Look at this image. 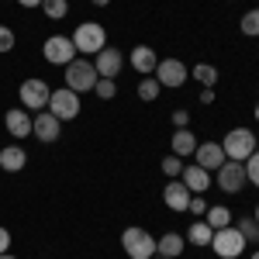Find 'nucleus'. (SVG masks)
Masks as SVG:
<instances>
[{
    "mask_svg": "<svg viewBox=\"0 0 259 259\" xmlns=\"http://www.w3.org/2000/svg\"><path fill=\"white\" fill-rule=\"evenodd\" d=\"M221 149H225V159L245 162L259 149V142H256V135H252L249 128H232V132L221 139Z\"/></svg>",
    "mask_w": 259,
    "mask_h": 259,
    "instance_id": "nucleus-3",
    "label": "nucleus"
},
{
    "mask_svg": "<svg viewBox=\"0 0 259 259\" xmlns=\"http://www.w3.org/2000/svg\"><path fill=\"white\" fill-rule=\"evenodd\" d=\"M21 104H24V111H31V114H38L49 107V97H52V90H49V83L45 80H24L18 90Z\"/></svg>",
    "mask_w": 259,
    "mask_h": 259,
    "instance_id": "nucleus-7",
    "label": "nucleus"
},
{
    "mask_svg": "<svg viewBox=\"0 0 259 259\" xmlns=\"http://www.w3.org/2000/svg\"><path fill=\"white\" fill-rule=\"evenodd\" d=\"M187 211H194V214H204V211H207V200L200 197V194H194V197H190V207H187Z\"/></svg>",
    "mask_w": 259,
    "mask_h": 259,
    "instance_id": "nucleus-32",
    "label": "nucleus"
},
{
    "mask_svg": "<svg viewBox=\"0 0 259 259\" xmlns=\"http://www.w3.org/2000/svg\"><path fill=\"white\" fill-rule=\"evenodd\" d=\"M80 94H73L69 87H62V90H52V97H49V107L45 111H52L59 121H73L80 118Z\"/></svg>",
    "mask_w": 259,
    "mask_h": 259,
    "instance_id": "nucleus-6",
    "label": "nucleus"
},
{
    "mask_svg": "<svg viewBox=\"0 0 259 259\" xmlns=\"http://www.w3.org/2000/svg\"><path fill=\"white\" fill-rule=\"evenodd\" d=\"M173 124H177V128H187V124H190V114H187L183 107H180V111H173Z\"/></svg>",
    "mask_w": 259,
    "mask_h": 259,
    "instance_id": "nucleus-33",
    "label": "nucleus"
},
{
    "mask_svg": "<svg viewBox=\"0 0 259 259\" xmlns=\"http://www.w3.org/2000/svg\"><path fill=\"white\" fill-rule=\"evenodd\" d=\"M41 11H45V18L59 21V18H66V11H69V0H41Z\"/></svg>",
    "mask_w": 259,
    "mask_h": 259,
    "instance_id": "nucleus-26",
    "label": "nucleus"
},
{
    "mask_svg": "<svg viewBox=\"0 0 259 259\" xmlns=\"http://www.w3.org/2000/svg\"><path fill=\"white\" fill-rule=\"evenodd\" d=\"M194 159H197V166H204L211 173V169H218L221 162H225V149H221V142H197Z\"/></svg>",
    "mask_w": 259,
    "mask_h": 259,
    "instance_id": "nucleus-15",
    "label": "nucleus"
},
{
    "mask_svg": "<svg viewBox=\"0 0 259 259\" xmlns=\"http://www.w3.org/2000/svg\"><path fill=\"white\" fill-rule=\"evenodd\" d=\"M249 259H259V252H252V256H249Z\"/></svg>",
    "mask_w": 259,
    "mask_h": 259,
    "instance_id": "nucleus-40",
    "label": "nucleus"
},
{
    "mask_svg": "<svg viewBox=\"0 0 259 259\" xmlns=\"http://www.w3.org/2000/svg\"><path fill=\"white\" fill-rule=\"evenodd\" d=\"M242 166H245V180H249L252 187H259V149H256V152H252L245 162H242Z\"/></svg>",
    "mask_w": 259,
    "mask_h": 259,
    "instance_id": "nucleus-28",
    "label": "nucleus"
},
{
    "mask_svg": "<svg viewBox=\"0 0 259 259\" xmlns=\"http://www.w3.org/2000/svg\"><path fill=\"white\" fill-rule=\"evenodd\" d=\"M7 249H11V232H7V228L0 225V256H4Z\"/></svg>",
    "mask_w": 259,
    "mask_h": 259,
    "instance_id": "nucleus-34",
    "label": "nucleus"
},
{
    "mask_svg": "<svg viewBox=\"0 0 259 259\" xmlns=\"http://www.w3.org/2000/svg\"><path fill=\"white\" fill-rule=\"evenodd\" d=\"M256 121H259V104H256Z\"/></svg>",
    "mask_w": 259,
    "mask_h": 259,
    "instance_id": "nucleus-41",
    "label": "nucleus"
},
{
    "mask_svg": "<svg viewBox=\"0 0 259 259\" xmlns=\"http://www.w3.org/2000/svg\"><path fill=\"white\" fill-rule=\"evenodd\" d=\"M256 142H259V139H256Z\"/></svg>",
    "mask_w": 259,
    "mask_h": 259,
    "instance_id": "nucleus-44",
    "label": "nucleus"
},
{
    "mask_svg": "<svg viewBox=\"0 0 259 259\" xmlns=\"http://www.w3.org/2000/svg\"><path fill=\"white\" fill-rule=\"evenodd\" d=\"M169 145H173V156H180V159H183V156H194V149H197V135H194L190 128H177Z\"/></svg>",
    "mask_w": 259,
    "mask_h": 259,
    "instance_id": "nucleus-20",
    "label": "nucleus"
},
{
    "mask_svg": "<svg viewBox=\"0 0 259 259\" xmlns=\"http://www.w3.org/2000/svg\"><path fill=\"white\" fill-rule=\"evenodd\" d=\"M41 56H45V62H52V66H69V62L76 59V45H73V38H66V35H52V38H45V45H41Z\"/></svg>",
    "mask_w": 259,
    "mask_h": 259,
    "instance_id": "nucleus-8",
    "label": "nucleus"
},
{
    "mask_svg": "<svg viewBox=\"0 0 259 259\" xmlns=\"http://www.w3.org/2000/svg\"><path fill=\"white\" fill-rule=\"evenodd\" d=\"M69 38L76 45V56H97L100 49L107 45V31H104V24H97V21H83Z\"/></svg>",
    "mask_w": 259,
    "mask_h": 259,
    "instance_id": "nucleus-2",
    "label": "nucleus"
},
{
    "mask_svg": "<svg viewBox=\"0 0 259 259\" xmlns=\"http://www.w3.org/2000/svg\"><path fill=\"white\" fill-rule=\"evenodd\" d=\"M0 259H18V256H11V252H4V256H0Z\"/></svg>",
    "mask_w": 259,
    "mask_h": 259,
    "instance_id": "nucleus-38",
    "label": "nucleus"
},
{
    "mask_svg": "<svg viewBox=\"0 0 259 259\" xmlns=\"http://www.w3.org/2000/svg\"><path fill=\"white\" fill-rule=\"evenodd\" d=\"M31 135L38 142H45V145H52L62 135V121L52 111H38V114H31Z\"/></svg>",
    "mask_w": 259,
    "mask_h": 259,
    "instance_id": "nucleus-10",
    "label": "nucleus"
},
{
    "mask_svg": "<svg viewBox=\"0 0 259 259\" xmlns=\"http://www.w3.org/2000/svg\"><path fill=\"white\" fill-rule=\"evenodd\" d=\"M121 249H124L128 259H152L156 256V239H152L145 228L132 225V228L121 232Z\"/></svg>",
    "mask_w": 259,
    "mask_h": 259,
    "instance_id": "nucleus-4",
    "label": "nucleus"
},
{
    "mask_svg": "<svg viewBox=\"0 0 259 259\" xmlns=\"http://www.w3.org/2000/svg\"><path fill=\"white\" fill-rule=\"evenodd\" d=\"M180 180H183V187H187L190 194H204V190H211V173H207L204 166H197V162H183Z\"/></svg>",
    "mask_w": 259,
    "mask_h": 259,
    "instance_id": "nucleus-13",
    "label": "nucleus"
},
{
    "mask_svg": "<svg viewBox=\"0 0 259 259\" xmlns=\"http://www.w3.org/2000/svg\"><path fill=\"white\" fill-rule=\"evenodd\" d=\"M211 249H214L221 259H239L242 252H245V239H242V232L235 225H228V228H218V232H214Z\"/></svg>",
    "mask_w": 259,
    "mask_h": 259,
    "instance_id": "nucleus-5",
    "label": "nucleus"
},
{
    "mask_svg": "<svg viewBox=\"0 0 259 259\" xmlns=\"http://www.w3.org/2000/svg\"><path fill=\"white\" fill-rule=\"evenodd\" d=\"M204 221H207L214 232H218V228H228V225H232V211L221 207V204L218 207H207V211H204Z\"/></svg>",
    "mask_w": 259,
    "mask_h": 259,
    "instance_id": "nucleus-22",
    "label": "nucleus"
},
{
    "mask_svg": "<svg viewBox=\"0 0 259 259\" xmlns=\"http://www.w3.org/2000/svg\"><path fill=\"white\" fill-rule=\"evenodd\" d=\"M94 4H97V7H107V4H111V0H94Z\"/></svg>",
    "mask_w": 259,
    "mask_h": 259,
    "instance_id": "nucleus-37",
    "label": "nucleus"
},
{
    "mask_svg": "<svg viewBox=\"0 0 259 259\" xmlns=\"http://www.w3.org/2000/svg\"><path fill=\"white\" fill-rule=\"evenodd\" d=\"M156 80H159V87H169V90H177V87H183L187 83V76H190V69L183 66L180 59H159V66H156V73H152Z\"/></svg>",
    "mask_w": 259,
    "mask_h": 259,
    "instance_id": "nucleus-11",
    "label": "nucleus"
},
{
    "mask_svg": "<svg viewBox=\"0 0 259 259\" xmlns=\"http://www.w3.org/2000/svg\"><path fill=\"white\" fill-rule=\"evenodd\" d=\"M194 80L214 90V83H218V69H214L211 62H197V66H194Z\"/></svg>",
    "mask_w": 259,
    "mask_h": 259,
    "instance_id": "nucleus-23",
    "label": "nucleus"
},
{
    "mask_svg": "<svg viewBox=\"0 0 259 259\" xmlns=\"http://www.w3.org/2000/svg\"><path fill=\"white\" fill-rule=\"evenodd\" d=\"M183 249H187V239H183V235H177V232H166L162 239H156V256H169V259H177Z\"/></svg>",
    "mask_w": 259,
    "mask_h": 259,
    "instance_id": "nucleus-19",
    "label": "nucleus"
},
{
    "mask_svg": "<svg viewBox=\"0 0 259 259\" xmlns=\"http://www.w3.org/2000/svg\"><path fill=\"white\" fill-rule=\"evenodd\" d=\"M159 259H169V256H159Z\"/></svg>",
    "mask_w": 259,
    "mask_h": 259,
    "instance_id": "nucleus-42",
    "label": "nucleus"
},
{
    "mask_svg": "<svg viewBox=\"0 0 259 259\" xmlns=\"http://www.w3.org/2000/svg\"><path fill=\"white\" fill-rule=\"evenodd\" d=\"M94 94H97L100 100H111L114 94H118V83H114V80H107V76H100L97 87H94Z\"/></svg>",
    "mask_w": 259,
    "mask_h": 259,
    "instance_id": "nucleus-29",
    "label": "nucleus"
},
{
    "mask_svg": "<svg viewBox=\"0 0 259 259\" xmlns=\"http://www.w3.org/2000/svg\"><path fill=\"white\" fill-rule=\"evenodd\" d=\"M211 239H214V228L207 221H194L187 232V242H194V245H211Z\"/></svg>",
    "mask_w": 259,
    "mask_h": 259,
    "instance_id": "nucleus-21",
    "label": "nucleus"
},
{
    "mask_svg": "<svg viewBox=\"0 0 259 259\" xmlns=\"http://www.w3.org/2000/svg\"><path fill=\"white\" fill-rule=\"evenodd\" d=\"M128 62L135 66V73H139V76H152V73H156V66H159V56H156V49H149V45H135V49H132V56H128Z\"/></svg>",
    "mask_w": 259,
    "mask_h": 259,
    "instance_id": "nucleus-17",
    "label": "nucleus"
},
{
    "mask_svg": "<svg viewBox=\"0 0 259 259\" xmlns=\"http://www.w3.org/2000/svg\"><path fill=\"white\" fill-rule=\"evenodd\" d=\"M242 35H249V38H259V7H252V11H245L239 21Z\"/></svg>",
    "mask_w": 259,
    "mask_h": 259,
    "instance_id": "nucleus-25",
    "label": "nucleus"
},
{
    "mask_svg": "<svg viewBox=\"0 0 259 259\" xmlns=\"http://www.w3.org/2000/svg\"><path fill=\"white\" fill-rule=\"evenodd\" d=\"M235 228L242 232V239H245V242H259V225H256V218H239V221H235Z\"/></svg>",
    "mask_w": 259,
    "mask_h": 259,
    "instance_id": "nucleus-27",
    "label": "nucleus"
},
{
    "mask_svg": "<svg viewBox=\"0 0 259 259\" xmlns=\"http://www.w3.org/2000/svg\"><path fill=\"white\" fill-rule=\"evenodd\" d=\"M162 173H166L169 180H180V173H183V159H180V156H166V159H162Z\"/></svg>",
    "mask_w": 259,
    "mask_h": 259,
    "instance_id": "nucleus-30",
    "label": "nucleus"
},
{
    "mask_svg": "<svg viewBox=\"0 0 259 259\" xmlns=\"http://www.w3.org/2000/svg\"><path fill=\"white\" fill-rule=\"evenodd\" d=\"M228 4H235V0H228Z\"/></svg>",
    "mask_w": 259,
    "mask_h": 259,
    "instance_id": "nucleus-43",
    "label": "nucleus"
},
{
    "mask_svg": "<svg viewBox=\"0 0 259 259\" xmlns=\"http://www.w3.org/2000/svg\"><path fill=\"white\" fill-rule=\"evenodd\" d=\"M214 173H218L214 180H218V187L225 190V194H239L242 187L249 183V180H245V166H242V162H235V159H225Z\"/></svg>",
    "mask_w": 259,
    "mask_h": 259,
    "instance_id": "nucleus-9",
    "label": "nucleus"
},
{
    "mask_svg": "<svg viewBox=\"0 0 259 259\" xmlns=\"http://www.w3.org/2000/svg\"><path fill=\"white\" fill-rule=\"evenodd\" d=\"M4 128H7L14 139H28V135H31V111L11 107V111L4 114Z\"/></svg>",
    "mask_w": 259,
    "mask_h": 259,
    "instance_id": "nucleus-16",
    "label": "nucleus"
},
{
    "mask_svg": "<svg viewBox=\"0 0 259 259\" xmlns=\"http://www.w3.org/2000/svg\"><path fill=\"white\" fill-rule=\"evenodd\" d=\"M66 69V87L73 90V94H87V90H94L97 87V66L87 59V56H76V59L69 62V66H62Z\"/></svg>",
    "mask_w": 259,
    "mask_h": 259,
    "instance_id": "nucleus-1",
    "label": "nucleus"
},
{
    "mask_svg": "<svg viewBox=\"0 0 259 259\" xmlns=\"http://www.w3.org/2000/svg\"><path fill=\"white\" fill-rule=\"evenodd\" d=\"M190 197H194V194L183 187V180H169V183L162 187V200H166V207L177 211V214H183V211L190 207Z\"/></svg>",
    "mask_w": 259,
    "mask_h": 259,
    "instance_id": "nucleus-14",
    "label": "nucleus"
},
{
    "mask_svg": "<svg viewBox=\"0 0 259 259\" xmlns=\"http://www.w3.org/2000/svg\"><path fill=\"white\" fill-rule=\"evenodd\" d=\"M21 7H28V11H31V7H41V0H18Z\"/></svg>",
    "mask_w": 259,
    "mask_h": 259,
    "instance_id": "nucleus-36",
    "label": "nucleus"
},
{
    "mask_svg": "<svg viewBox=\"0 0 259 259\" xmlns=\"http://www.w3.org/2000/svg\"><path fill=\"white\" fill-rule=\"evenodd\" d=\"M24 166H28V152H24L21 145H4V149H0V169L21 173Z\"/></svg>",
    "mask_w": 259,
    "mask_h": 259,
    "instance_id": "nucleus-18",
    "label": "nucleus"
},
{
    "mask_svg": "<svg viewBox=\"0 0 259 259\" xmlns=\"http://www.w3.org/2000/svg\"><path fill=\"white\" fill-rule=\"evenodd\" d=\"M211 100H214V90H211V87H204V90H200V104H211Z\"/></svg>",
    "mask_w": 259,
    "mask_h": 259,
    "instance_id": "nucleus-35",
    "label": "nucleus"
},
{
    "mask_svg": "<svg viewBox=\"0 0 259 259\" xmlns=\"http://www.w3.org/2000/svg\"><path fill=\"white\" fill-rule=\"evenodd\" d=\"M252 218H256V225H259V207H256V214H252Z\"/></svg>",
    "mask_w": 259,
    "mask_h": 259,
    "instance_id": "nucleus-39",
    "label": "nucleus"
},
{
    "mask_svg": "<svg viewBox=\"0 0 259 259\" xmlns=\"http://www.w3.org/2000/svg\"><path fill=\"white\" fill-rule=\"evenodd\" d=\"M94 66H97V76L114 80V76L121 73V66H124V56H121V49H114V45H111V49L104 45V49L97 52V59H94Z\"/></svg>",
    "mask_w": 259,
    "mask_h": 259,
    "instance_id": "nucleus-12",
    "label": "nucleus"
},
{
    "mask_svg": "<svg viewBox=\"0 0 259 259\" xmlns=\"http://www.w3.org/2000/svg\"><path fill=\"white\" fill-rule=\"evenodd\" d=\"M159 90H162V87H159L156 76H142V80H139V97L145 100V104H152V100L159 97Z\"/></svg>",
    "mask_w": 259,
    "mask_h": 259,
    "instance_id": "nucleus-24",
    "label": "nucleus"
},
{
    "mask_svg": "<svg viewBox=\"0 0 259 259\" xmlns=\"http://www.w3.org/2000/svg\"><path fill=\"white\" fill-rule=\"evenodd\" d=\"M14 31H11V28H7V24H0V56H4V52H11V49H14Z\"/></svg>",
    "mask_w": 259,
    "mask_h": 259,
    "instance_id": "nucleus-31",
    "label": "nucleus"
}]
</instances>
